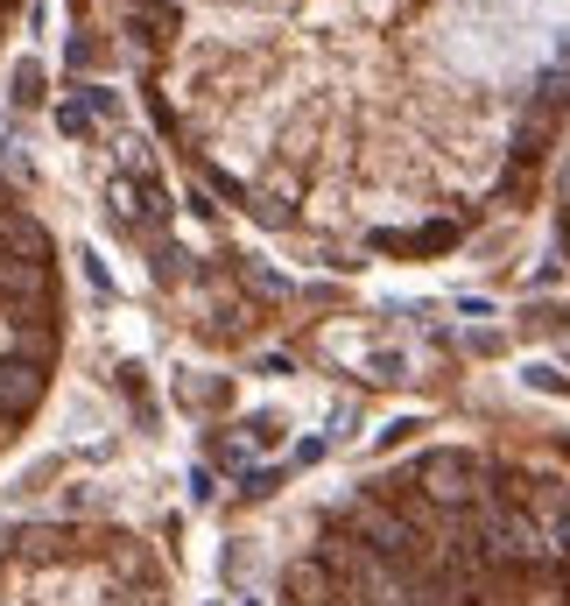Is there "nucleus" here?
<instances>
[{
    "mask_svg": "<svg viewBox=\"0 0 570 606\" xmlns=\"http://www.w3.org/2000/svg\"><path fill=\"white\" fill-rule=\"evenodd\" d=\"M71 14H85V0H71Z\"/></svg>",
    "mask_w": 570,
    "mask_h": 606,
    "instance_id": "obj_12",
    "label": "nucleus"
},
{
    "mask_svg": "<svg viewBox=\"0 0 570 606\" xmlns=\"http://www.w3.org/2000/svg\"><path fill=\"white\" fill-rule=\"evenodd\" d=\"M64 353L57 247L22 198L0 184V452L36 423Z\"/></svg>",
    "mask_w": 570,
    "mask_h": 606,
    "instance_id": "obj_4",
    "label": "nucleus"
},
{
    "mask_svg": "<svg viewBox=\"0 0 570 606\" xmlns=\"http://www.w3.org/2000/svg\"><path fill=\"white\" fill-rule=\"evenodd\" d=\"M239 445H247V452H275L282 445V417H275V409H261V417H239Z\"/></svg>",
    "mask_w": 570,
    "mask_h": 606,
    "instance_id": "obj_5",
    "label": "nucleus"
},
{
    "mask_svg": "<svg viewBox=\"0 0 570 606\" xmlns=\"http://www.w3.org/2000/svg\"><path fill=\"white\" fill-rule=\"evenodd\" d=\"M134 36L219 190L352 269L521 212L570 113V0H134Z\"/></svg>",
    "mask_w": 570,
    "mask_h": 606,
    "instance_id": "obj_1",
    "label": "nucleus"
},
{
    "mask_svg": "<svg viewBox=\"0 0 570 606\" xmlns=\"http://www.w3.org/2000/svg\"><path fill=\"white\" fill-rule=\"evenodd\" d=\"M367 374L381 381V388H395V381H409V360H401L395 346H373V353H367Z\"/></svg>",
    "mask_w": 570,
    "mask_h": 606,
    "instance_id": "obj_7",
    "label": "nucleus"
},
{
    "mask_svg": "<svg viewBox=\"0 0 570 606\" xmlns=\"http://www.w3.org/2000/svg\"><path fill=\"white\" fill-rule=\"evenodd\" d=\"M500 346H507L500 332H472V353H479V360H493V353H500Z\"/></svg>",
    "mask_w": 570,
    "mask_h": 606,
    "instance_id": "obj_11",
    "label": "nucleus"
},
{
    "mask_svg": "<svg viewBox=\"0 0 570 606\" xmlns=\"http://www.w3.org/2000/svg\"><path fill=\"white\" fill-rule=\"evenodd\" d=\"M92 121H99V113L85 107V92H78V99H64V107H57V127H64L71 141H85V135H92Z\"/></svg>",
    "mask_w": 570,
    "mask_h": 606,
    "instance_id": "obj_8",
    "label": "nucleus"
},
{
    "mask_svg": "<svg viewBox=\"0 0 570 606\" xmlns=\"http://www.w3.org/2000/svg\"><path fill=\"white\" fill-rule=\"evenodd\" d=\"M324 452H332L324 437H303V445H296V466H324Z\"/></svg>",
    "mask_w": 570,
    "mask_h": 606,
    "instance_id": "obj_10",
    "label": "nucleus"
},
{
    "mask_svg": "<svg viewBox=\"0 0 570 606\" xmlns=\"http://www.w3.org/2000/svg\"><path fill=\"white\" fill-rule=\"evenodd\" d=\"M416 431H423V417H401V423H387V431H381V452H401Z\"/></svg>",
    "mask_w": 570,
    "mask_h": 606,
    "instance_id": "obj_9",
    "label": "nucleus"
},
{
    "mask_svg": "<svg viewBox=\"0 0 570 606\" xmlns=\"http://www.w3.org/2000/svg\"><path fill=\"white\" fill-rule=\"evenodd\" d=\"M275 606H570V472L423 445L310 515Z\"/></svg>",
    "mask_w": 570,
    "mask_h": 606,
    "instance_id": "obj_2",
    "label": "nucleus"
},
{
    "mask_svg": "<svg viewBox=\"0 0 570 606\" xmlns=\"http://www.w3.org/2000/svg\"><path fill=\"white\" fill-rule=\"evenodd\" d=\"M42 99H50V71H42L36 57H22V64H14V107H42Z\"/></svg>",
    "mask_w": 570,
    "mask_h": 606,
    "instance_id": "obj_6",
    "label": "nucleus"
},
{
    "mask_svg": "<svg viewBox=\"0 0 570 606\" xmlns=\"http://www.w3.org/2000/svg\"><path fill=\"white\" fill-rule=\"evenodd\" d=\"M0 606H176L170 571L113 522H0Z\"/></svg>",
    "mask_w": 570,
    "mask_h": 606,
    "instance_id": "obj_3",
    "label": "nucleus"
}]
</instances>
